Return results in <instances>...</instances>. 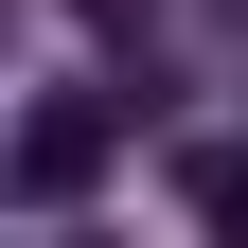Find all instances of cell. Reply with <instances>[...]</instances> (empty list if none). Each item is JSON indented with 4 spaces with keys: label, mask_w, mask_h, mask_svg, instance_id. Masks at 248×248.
Returning <instances> with one entry per match:
<instances>
[{
    "label": "cell",
    "mask_w": 248,
    "mask_h": 248,
    "mask_svg": "<svg viewBox=\"0 0 248 248\" xmlns=\"http://www.w3.org/2000/svg\"><path fill=\"white\" fill-rule=\"evenodd\" d=\"M124 124H142V89H36V107H18V213H71Z\"/></svg>",
    "instance_id": "6da1fadb"
},
{
    "label": "cell",
    "mask_w": 248,
    "mask_h": 248,
    "mask_svg": "<svg viewBox=\"0 0 248 248\" xmlns=\"http://www.w3.org/2000/svg\"><path fill=\"white\" fill-rule=\"evenodd\" d=\"M71 18H89V36H142V0H71Z\"/></svg>",
    "instance_id": "3957f363"
},
{
    "label": "cell",
    "mask_w": 248,
    "mask_h": 248,
    "mask_svg": "<svg viewBox=\"0 0 248 248\" xmlns=\"http://www.w3.org/2000/svg\"><path fill=\"white\" fill-rule=\"evenodd\" d=\"M53 248H89V231H53Z\"/></svg>",
    "instance_id": "277c9868"
},
{
    "label": "cell",
    "mask_w": 248,
    "mask_h": 248,
    "mask_svg": "<svg viewBox=\"0 0 248 248\" xmlns=\"http://www.w3.org/2000/svg\"><path fill=\"white\" fill-rule=\"evenodd\" d=\"M177 195H195L213 248H248V142H195V160H177Z\"/></svg>",
    "instance_id": "7a4b0ae2"
}]
</instances>
